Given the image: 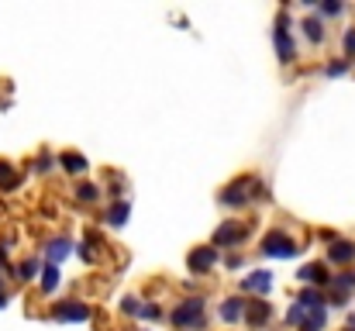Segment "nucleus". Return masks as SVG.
<instances>
[{
  "instance_id": "1",
  "label": "nucleus",
  "mask_w": 355,
  "mask_h": 331,
  "mask_svg": "<svg viewBox=\"0 0 355 331\" xmlns=\"http://www.w3.org/2000/svg\"><path fill=\"white\" fill-rule=\"evenodd\" d=\"M173 325H176V328H200V325H204V300H200V297L183 300V304L173 311Z\"/></svg>"
},
{
  "instance_id": "2",
  "label": "nucleus",
  "mask_w": 355,
  "mask_h": 331,
  "mask_svg": "<svg viewBox=\"0 0 355 331\" xmlns=\"http://www.w3.org/2000/svg\"><path fill=\"white\" fill-rule=\"evenodd\" d=\"M262 252H266V255H276V259H290V255H297L300 248H297V241H293L286 231H269V235L262 238Z\"/></svg>"
},
{
  "instance_id": "3",
  "label": "nucleus",
  "mask_w": 355,
  "mask_h": 331,
  "mask_svg": "<svg viewBox=\"0 0 355 331\" xmlns=\"http://www.w3.org/2000/svg\"><path fill=\"white\" fill-rule=\"evenodd\" d=\"M214 262H218V248H211V245L193 248V252H190V259H187L190 273H211V269H214Z\"/></svg>"
},
{
  "instance_id": "4",
  "label": "nucleus",
  "mask_w": 355,
  "mask_h": 331,
  "mask_svg": "<svg viewBox=\"0 0 355 331\" xmlns=\"http://www.w3.org/2000/svg\"><path fill=\"white\" fill-rule=\"evenodd\" d=\"M52 318H55V321H87L90 311H87V304H80V300H62V304L52 307Z\"/></svg>"
},
{
  "instance_id": "5",
  "label": "nucleus",
  "mask_w": 355,
  "mask_h": 331,
  "mask_svg": "<svg viewBox=\"0 0 355 331\" xmlns=\"http://www.w3.org/2000/svg\"><path fill=\"white\" fill-rule=\"evenodd\" d=\"M276 52H279L283 62H290V59L297 56L293 38H290V31H286V14H279V21H276Z\"/></svg>"
},
{
  "instance_id": "6",
  "label": "nucleus",
  "mask_w": 355,
  "mask_h": 331,
  "mask_svg": "<svg viewBox=\"0 0 355 331\" xmlns=\"http://www.w3.org/2000/svg\"><path fill=\"white\" fill-rule=\"evenodd\" d=\"M245 238V228L238 224V221H232V224H225V228H218L214 231V241H211V248H225V245H238Z\"/></svg>"
},
{
  "instance_id": "7",
  "label": "nucleus",
  "mask_w": 355,
  "mask_h": 331,
  "mask_svg": "<svg viewBox=\"0 0 355 331\" xmlns=\"http://www.w3.org/2000/svg\"><path fill=\"white\" fill-rule=\"evenodd\" d=\"M269 304H262V300H245V318L241 321H248L252 328H262L266 321H269Z\"/></svg>"
},
{
  "instance_id": "8",
  "label": "nucleus",
  "mask_w": 355,
  "mask_h": 331,
  "mask_svg": "<svg viewBox=\"0 0 355 331\" xmlns=\"http://www.w3.org/2000/svg\"><path fill=\"white\" fill-rule=\"evenodd\" d=\"M269 287H272V273L266 269H255L241 280V290H252V294H269Z\"/></svg>"
},
{
  "instance_id": "9",
  "label": "nucleus",
  "mask_w": 355,
  "mask_h": 331,
  "mask_svg": "<svg viewBox=\"0 0 355 331\" xmlns=\"http://www.w3.org/2000/svg\"><path fill=\"white\" fill-rule=\"evenodd\" d=\"M300 280H304V283H321V287H331L328 266H321V262H311V266H304V269H300Z\"/></svg>"
},
{
  "instance_id": "10",
  "label": "nucleus",
  "mask_w": 355,
  "mask_h": 331,
  "mask_svg": "<svg viewBox=\"0 0 355 331\" xmlns=\"http://www.w3.org/2000/svg\"><path fill=\"white\" fill-rule=\"evenodd\" d=\"M241 318H245V300H241V297H228V300L221 304V321L235 325Z\"/></svg>"
},
{
  "instance_id": "11",
  "label": "nucleus",
  "mask_w": 355,
  "mask_h": 331,
  "mask_svg": "<svg viewBox=\"0 0 355 331\" xmlns=\"http://www.w3.org/2000/svg\"><path fill=\"white\" fill-rule=\"evenodd\" d=\"M328 259H331V262H352L355 259V245L352 241H335V245L328 248Z\"/></svg>"
},
{
  "instance_id": "12",
  "label": "nucleus",
  "mask_w": 355,
  "mask_h": 331,
  "mask_svg": "<svg viewBox=\"0 0 355 331\" xmlns=\"http://www.w3.org/2000/svg\"><path fill=\"white\" fill-rule=\"evenodd\" d=\"M128 214H131V207H128V201H118L114 207H107V214H104V221L118 228V224H124V221H128Z\"/></svg>"
},
{
  "instance_id": "13",
  "label": "nucleus",
  "mask_w": 355,
  "mask_h": 331,
  "mask_svg": "<svg viewBox=\"0 0 355 331\" xmlns=\"http://www.w3.org/2000/svg\"><path fill=\"white\" fill-rule=\"evenodd\" d=\"M59 162H62V169H66V173H76V176H80V173H87V159H83V155H76V152H66Z\"/></svg>"
},
{
  "instance_id": "14",
  "label": "nucleus",
  "mask_w": 355,
  "mask_h": 331,
  "mask_svg": "<svg viewBox=\"0 0 355 331\" xmlns=\"http://www.w3.org/2000/svg\"><path fill=\"white\" fill-rule=\"evenodd\" d=\"M45 248H49V259H52V266H55L59 259H66V255H69V248H73V245H69L66 238H52Z\"/></svg>"
},
{
  "instance_id": "15",
  "label": "nucleus",
  "mask_w": 355,
  "mask_h": 331,
  "mask_svg": "<svg viewBox=\"0 0 355 331\" xmlns=\"http://www.w3.org/2000/svg\"><path fill=\"white\" fill-rule=\"evenodd\" d=\"M55 287H59V269L49 262V266L42 269V294H52Z\"/></svg>"
},
{
  "instance_id": "16",
  "label": "nucleus",
  "mask_w": 355,
  "mask_h": 331,
  "mask_svg": "<svg viewBox=\"0 0 355 331\" xmlns=\"http://www.w3.org/2000/svg\"><path fill=\"white\" fill-rule=\"evenodd\" d=\"M321 328H324V307H314L311 318H304L300 331H321Z\"/></svg>"
},
{
  "instance_id": "17",
  "label": "nucleus",
  "mask_w": 355,
  "mask_h": 331,
  "mask_svg": "<svg viewBox=\"0 0 355 331\" xmlns=\"http://www.w3.org/2000/svg\"><path fill=\"white\" fill-rule=\"evenodd\" d=\"M304 31H307L311 42H321V38H324V24H321L318 17H307V21H304Z\"/></svg>"
},
{
  "instance_id": "18",
  "label": "nucleus",
  "mask_w": 355,
  "mask_h": 331,
  "mask_svg": "<svg viewBox=\"0 0 355 331\" xmlns=\"http://www.w3.org/2000/svg\"><path fill=\"white\" fill-rule=\"evenodd\" d=\"M221 201H225V204H238V207H241V204L248 201V197H245V183H238V187H228Z\"/></svg>"
},
{
  "instance_id": "19",
  "label": "nucleus",
  "mask_w": 355,
  "mask_h": 331,
  "mask_svg": "<svg viewBox=\"0 0 355 331\" xmlns=\"http://www.w3.org/2000/svg\"><path fill=\"white\" fill-rule=\"evenodd\" d=\"M97 197H101V190H97V187H90V183L76 187V201H83V204H94Z\"/></svg>"
},
{
  "instance_id": "20",
  "label": "nucleus",
  "mask_w": 355,
  "mask_h": 331,
  "mask_svg": "<svg viewBox=\"0 0 355 331\" xmlns=\"http://www.w3.org/2000/svg\"><path fill=\"white\" fill-rule=\"evenodd\" d=\"M0 187H3V190H10V187H17V176H14V169H10V162H0Z\"/></svg>"
},
{
  "instance_id": "21",
  "label": "nucleus",
  "mask_w": 355,
  "mask_h": 331,
  "mask_svg": "<svg viewBox=\"0 0 355 331\" xmlns=\"http://www.w3.org/2000/svg\"><path fill=\"white\" fill-rule=\"evenodd\" d=\"M38 273V262L35 259H28V262H21V269H17V280H31Z\"/></svg>"
},
{
  "instance_id": "22",
  "label": "nucleus",
  "mask_w": 355,
  "mask_h": 331,
  "mask_svg": "<svg viewBox=\"0 0 355 331\" xmlns=\"http://www.w3.org/2000/svg\"><path fill=\"white\" fill-rule=\"evenodd\" d=\"M304 318H307V311H304L300 304H293V307L286 311V321H290V325H304Z\"/></svg>"
},
{
  "instance_id": "23",
  "label": "nucleus",
  "mask_w": 355,
  "mask_h": 331,
  "mask_svg": "<svg viewBox=\"0 0 355 331\" xmlns=\"http://www.w3.org/2000/svg\"><path fill=\"white\" fill-rule=\"evenodd\" d=\"M121 311H124V314H138V311H141V300H138V297H124V300H121Z\"/></svg>"
},
{
  "instance_id": "24",
  "label": "nucleus",
  "mask_w": 355,
  "mask_h": 331,
  "mask_svg": "<svg viewBox=\"0 0 355 331\" xmlns=\"http://www.w3.org/2000/svg\"><path fill=\"white\" fill-rule=\"evenodd\" d=\"M138 314H141V318H148V321H159V318H162V311H159V307H152V304H148V307H141Z\"/></svg>"
},
{
  "instance_id": "25",
  "label": "nucleus",
  "mask_w": 355,
  "mask_h": 331,
  "mask_svg": "<svg viewBox=\"0 0 355 331\" xmlns=\"http://www.w3.org/2000/svg\"><path fill=\"white\" fill-rule=\"evenodd\" d=\"M342 42H345V52H349V56H355V28H349V31H345V38H342Z\"/></svg>"
},
{
  "instance_id": "26",
  "label": "nucleus",
  "mask_w": 355,
  "mask_h": 331,
  "mask_svg": "<svg viewBox=\"0 0 355 331\" xmlns=\"http://www.w3.org/2000/svg\"><path fill=\"white\" fill-rule=\"evenodd\" d=\"M38 173H49L52 169V155H38V166H35Z\"/></svg>"
},
{
  "instance_id": "27",
  "label": "nucleus",
  "mask_w": 355,
  "mask_h": 331,
  "mask_svg": "<svg viewBox=\"0 0 355 331\" xmlns=\"http://www.w3.org/2000/svg\"><path fill=\"white\" fill-rule=\"evenodd\" d=\"M328 73H331V76H342V73H345V62H331Z\"/></svg>"
},
{
  "instance_id": "28",
  "label": "nucleus",
  "mask_w": 355,
  "mask_h": 331,
  "mask_svg": "<svg viewBox=\"0 0 355 331\" xmlns=\"http://www.w3.org/2000/svg\"><path fill=\"white\" fill-rule=\"evenodd\" d=\"M321 10H324V14H338V10H342V3H324Z\"/></svg>"
},
{
  "instance_id": "29",
  "label": "nucleus",
  "mask_w": 355,
  "mask_h": 331,
  "mask_svg": "<svg viewBox=\"0 0 355 331\" xmlns=\"http://www.w3.org/2000/svg\"><path fill=\"white\" fill-rule=\"evenodd\" d=\"M0 287H3V283H0ZM0 297H3V294H0Z\"/></svg>"
}]
</instances>
